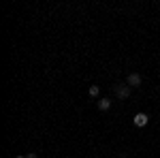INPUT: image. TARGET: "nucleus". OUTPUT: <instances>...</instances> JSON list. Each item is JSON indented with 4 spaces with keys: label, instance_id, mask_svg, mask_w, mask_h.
<instances>
[{
    "label": "nucleus",
    "instance_id": "nucleus-1",
    "mask_svg": "<svg viewBox=\"0 0 160 158\" xmlns=\"http://www.w3.org/2000/svg\"><path fill=\"white\" fill-rule=\"evenodd\" d=\"M113 90H115V96L124 100V98L130 96V90H132V88H130L128 84H115V85H113Z\"/></svg>",
    "mask_w": 160,
    "mask_h": 158
},
{
    "label": "nucleus",
    "instance_id": "nucleus-2",
    "mask_svg": "<svg viewBox=\"0 0 160 158\" xmlns=\"http://www.w3.org/2000/svg\"><path fill=\"white\" fill-rule=\"evenodd\" d=\"M126 84L130 85V88H139V85H141V75L139 73H130L128 77H126Z\"/></svg>",
    "mask_w": 160,
    "mask_h": 158
},
{
    "label": "nucleus",
    "instance_id": "nucleus-3",
    "mask_svg": "<svg viewBox=\"0 0 160 158\" xmlns=\"http://www.w3.org/2000/svg\"><path fill=\"white\" fill-rule=\"evenodd\" d=\"M148 122H149L148 113H137L135 118H132V124H135V126H139V128H141V126H145Z\"/></svg>",
    "mask_w": 160,
    "mask_h": 158
},
{
    "label": "nucleus",
    "instance_id": "nucleus-4",
    "mask_svg": "<svg viewBox=\"0 0 160 158\" xmlns=\"http://www.w3.org/2000/svg\"><path fill=\"white\" fill-rule=\"evenodd\" d=\"M98 109L100 111H109L111 109V98H100L98 100Z\"/></svg>",
    "mask_w": 160,
    "mask_h": 158
},
{
    "label": "nucleus",
    "instance_id": "nucleus-5",
    "mask_svg": "<svg viewBox=\"0 0 160 158\" xmlns=\"http://www.w3.org/2000/svg\"><path fill=\"white\" fill-rule=\"evenodd\" d=\"M88 92H90V96H92V98H96L100 94V88H98V85H90V90H88Z\"/></svg>",
    "mask_w": 160,
    "mask_h": 158
},
{
    "label": "nucleus",
    "instance_id": "nucleus-6",
    "mask_svg": "<svg viewBox=\"0 0 160 158\" xmlns=\"http://www.w3.org/2000/svg\"><path fill=\"white\" fill-rule=\"evenodd\" d=\"M26 158H37V154H26Z\"/></svg>",
    "mask_w": 160,
    "mask_h": 158
},
{
    "label": "nucleus",
    "instance_id": "nucleus-7",
    "mask_svg": "<svg viewBox=\"0 0 160 158\" xmlns=\"http://www.w3.org/2000/svg\"><path fill=\"white\" fill-rule=\"evenodd\" d=\"M15 158H26V156H15Z\"/></svg>",
    "mask_w": 160,
    "mask_h": 158
}]
</instances>
